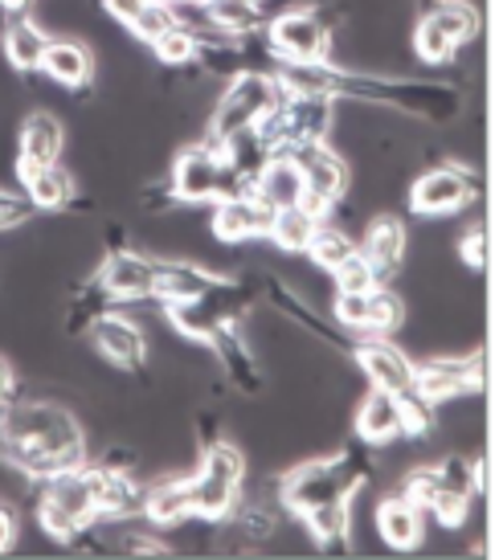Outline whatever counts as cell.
Segmentation results:
<instances>
[{
  "label": "cell",
  "instance_id": "6da1fadb",
  "mask_svg": "<svg viewBox=\"0 0 499 560\" xmlns=\"http://www.w3.org/2000/svg\"><path fill=\"white\" fill-rule=\"evenodd\" d=\"M275 82L282 94H324V98H348V103H376L418 115L426 124H446L463 107V94L442 82H406L381 79V74H360L340 70L332 62H275Z\"/></svg>",
  "mask_w": 499,
  "mask_h": 560
},
{
  "label": "cell",
  "instance_id": "7a4b0ae2",
  "mask_svg": "<svg viewBox=\"0 0 499 560\" xmlns=\"http://www.w3.org/2000/svg\"><path fill=\"white\" fill-rule=\"evenodd\" d=\"M0 463L30 479H49L86 463L79 418L54 401H13L0 413Z\"/></svg>",
  "mask_w": 499,
  "mask_h": 560
},
{
  "label": "cell",
  "instance_id": "3957f363",
  "mask_svg": "<svg viewBox=\"0 0 499 560\" xmlns=\"http://www.w3.org/2000/svg\"><path fill=\"white\" fill-rule=\"evenodd\" d=\"M369 479H373V458H369V446L357 438V446L348 451L287 470L279 479V499L295 515H303L324 503H352V495Z\"/></svg>",
  "mask_w": 499,
  "mask_h": 560
},
{
  "label": "cell",
  "instance_id": "277c9868",
  "mask_svg": "<svg viewBox=\"0 0 499 560\" xmlns=\"http://www.w3.org/2000/svg\"><path fill=\"white\" fill-rule=\"evenodd\" d=\"M98 520V467H70L62 475L42 479V499H37V524L46 536L70 545L82 528Z\"/></svg>",
  "mask_w": 499,
  "mask_h": 560
},
{
  "label": "cell",
  "instance_id": "5b68a950",
  "mask_svg": "<svg viewBox=\"0 0 499 560\" xmlns=\"http://www.w3.org/2000/svg\"><path fill=\"white\" fill-rule=\"evenodd\" d=\"M242 482H246V454L234 442H209L201 446V467L188 475V495H193V520H209L221 524L237 512L242 499Z\"/></svg>",
  "mask_w": 499,
  "mask_h": 560
},
{
  "label": "cell",
  "instance_id": "8992f818",
  "mask_svg": "<svg viewBox=\"0 0 499 560\" xmlns=\"http://www.w3.org/2000/svg\"><path fill=\"white\" fill-rule=\"evenodd\" d=\"M279 98H282V91H279V82H275V74H266V70H242V74H234L230 91L221 94V103L213 107V115H209L205 148L221 156L225 140L258 124Z\"/></svg>",
  "mask_w": 499,
  "mask_h": 560
},
{
  "label": "cell",
  "instance_id": "52a82bcc",
  "mask_svg": "<svg viewBox=\"0 0 499 560\" xmlns=\"http://www.w3.org/2000/svg\"><path fill=\"white\" fill-rule=\"evenodd\" d=\"M254 287L242 279H225L221 287L213 291H205L197 299H185V303H164V315H169V324L188 336V340L197 343H209V336L218 331V327L234 324L242 315L250 312V303H254Z\"/></svg>",
  "mask_w": 499,
  "mask_h": 560
},
{
  "label": "cell",
  "instance_id": "ba28073f",
  "mask_svg": "<svg viewBox=\"0 0 499 560\" xmlns=\"http://www.w3.org/2000/svg\"><path fill=\"white\" fill-rule=\"evenodd\" d=\"M336 21L340 16L320 4L287 9L275 21H266V46L275 54V62H328Z\"/></svg>",
  "mask_w": 499,
  "mask_h": 560
},
{
  "label": "cell",
  "instance_id": "9c48e42d",
  "mask_svg": "<svg viewBox=\"0 0 499 560\" xmlns=\"http://www.w3.org/2000/svg\"><path fill=\"white\" fill-rule=\"evenodd\" d=\"M169 185L181 205H205V201H221V197H242L246 192L234 180V172L225 168V160L218 152H209L205 143H188V148L176 152Z\"/></svg>",
  "mask_w": 499,
  "mask_h": 560
},
{
  "label": "cell",
  "instance_id": "30bf717a",
  "mask_svg": "<svg viewBox=\"0 0 499 560\" xmlns=\"http://www.w3.org/2000/svg\"><path fill=\"white\" fill-rule=\"evenodd\" d=\"M484 491V463L479 458H463V454H451L434 463V499L426 512L434 515L438 524L446 528H459L467 520L475 495Z\"/></svg>",
  "mask_w": 499,
  "mask_h": 560
},
{
  "label": "cell",
  "instance_id": "8fae6325",
  "mask_svg": "<svg viewBox=\"0 0 499 560\" xmlns=\"http://www.w3.org/2000/svg\"><path fill=\"white\" fill-rule=\"evenodd\" d=\"M479 197V176L467 164H442L430 168L426 176L414 180L409 188V209L421 218H442V213H459Z\"/></svg>",
  "mask_w": 499,
  "mask_h": 560
},
{
  "label": "cell",
  "instance_id": "7c38bea8",
  "mask_svg": "<svg viewBox=\"0 0 499 560\" xmlns=\"http://www.w3.org/2000/svg\"><path fill=\"white\" fill-rule=\"evenodd\" d=\"M484 381H487L484 352L414 364V393L426 405H442V401H454V397H467V393H479Z\"/></svg>",
  "mask_w": 499,
  "mask_h": 560
},
{
  "label": "cell",
  "instance_id": "4fadbf2b",
  "mask_svg": "<svg viewBox=\"0 0 499 560\" xmlns=\"http://www.w3.org/2000/svg\"><path fill=\"white\" fill-rule=\"evenodd\" d=\"M282 156L295 160L299 176H303V197H315L328 209H336V201L348 188V164L340 160V152H332L328 140H312V143H295L287 148Z\"/></svg>",
  "mask_w": 499,
  "mask_h": 560
},
{
  "label": "cell",
  "instance_id": "5bb4252c",
  "mask_svg": "<svg viewBox=\"0 0 499 560\" xmlns=\"http://www.w3.org/2000/svg\"><path fill=\"white\" fill-rule=\"evenodd\" d=\"M94 275H98V282L107 287V295L115 303H140V299L156 295V258L136 254V249H115V254H107Z\"/></svg>",
  "mask_w": 499,
  "mask_h": 560
},
{
  "label": "cell",
  "instance_id": "9a60e30c",
  "mask_svg": "<svg viewBox=\"0 0 499 560\" xmlns=\"http://www.w3.org/2000/svg\"><path fill=\"white\" fill-rule=\"evenodd\" d=\"M352 360H357L364 376L373 381V389H385L393 397H414V364L406 360V352L390 343L385 336L352 343Z\"/></svg>",
  "mask_w": 499,
  "mask_h": 560
},
{
  "label": "cell",
  "instance_id": "2e32d148",
  "mask_svg": "<svg viewBox=\"0 0 499 560\" xmlns=\"http://www.w3.org/2000/svg\"><path fill=\"white\" fill-rule=\"evenodd\" d=\"M91 340L115 369L143 373V364H148V336H143L140 324H131L127 315H115V312L98 315L91 324Z\"/></svg>",
  "mask_w": 499,
  "mask_h": 560
},
{
  "label": "cell",
  "instance_id": "e0dca14e",
  "mask_svg": "<svg viewBox=\"0 0 499 560\" xmlns=\"http://www.w3.org/2000/svg\"><path fill=\"white\" fill-rule=\"evenodd\" d=\"M62 143H66L62 124L49 110H33L30 119L21 124V136H16V180H25L33 172L58 164Z\"/></svg>",
  "mask_w": 499,
  "mask_h": 560
},
{
  "label": "cell",
  "instance_id": "ac0fdd59",
  "mask_svg": "<svg viewBox=\"0 0 499 560\" xmlns=\"http://www.w3.org/2000/svg\"><path fill=\"white\" fill-rule=\"evenodd\" d=\"M209 348H213V357H218V364L225 369V376L234 381V389H242L246 397H258V393L266 389L263 369H258V360H254V352H250L246 336H242V319H234V324L218 327V331L209 336Z\"/></svg>",
  "mask_w": 499,
  "mask_h": 560
},
{
  "label": "cell",
  "instance_id": "d6986e66",
  "mask_svg": "<svg viewBox=\"0 0 499 560\" xmlns=\"http://www.w3.org/2000/svg\"><path fill=\"white\" fill-rule=\"evenodd\" d=\"M279 110L282 127H287V148H295V143L328 140L332 119H336V98H324V94H282Z\"/></svg>",
  "mask_w": 499,
  "mask_h": 560
},
{
  "label": "cell",
  "instance_id": "ffe728a7",
  "mask_svg": "<svg viewBox=\"0 0 499 560\" xmlns=\"http://www.w3.org/2000/svg\"><path fill=\"white\" fill-rule=\"evenodd\" d=\"M406 246H409V230L402 218H373L369 221V230H364V242H360V254L369 258V266H373L376 282L385 287V282L402 270V262H406Z\"/></svg>",
  "mask_w": 499,
  "mask_h": 560
},
{
  "label": "cell",
  "instance_id": "44dd1931",
  "mask_svg": "<svg viewBox=\"0 0 499 560\" xmlns=\"http://www.w3.org/2000/svg\"><path fill=\"white\" fill-rule=\"evenodd\" d=\"M275 213L263 201H254L250 192L242 197H221L213 205V237L218 242H254V237L270 234Z\"/></svg>",
  "mask_w": 499,
  "mask_h": 560
},
{
  "label": "cell",
  "instance_id": "7402d4cb",
  "mask_svg": "<svg viewBox=\"0 0 499 560\" xmlns=\"http://www.w3.org/2000/svg\"><path fill=\"white\" fill-rule=\"evenodd\" d=\"M357 438L364 446H390L393 438H406V409L402 397L385 389H373L357 409Z\"/></svg>",
  "mask_w": 499,
  "mask_h": 560
},
{
  "label": "cell",
  "instance_id": "603a6c76",
  "mask_svg": "<svg viewBox=\"0 0 499 560\" xmlns=\"http://www.w3.org/2000/svg\"><path fill=\"white\" fill-rule=\"evenodd\" d=\"M263 299L270 303V307H279L291 324H299L303 331H312L315 340H324L328 348H336V352H348V357H352V343H357V340H352V336H344V331H332L328 319H320V315L312 312V303H307V299H299L287 282L266 279L263 282Z\"/></svg>",
  "mask_w": 499,
  "mask_h": 560
},
{
  "label": "cell",
  "instance_id": "cb8c5ba5",
  "mask_svg": "<svg viewBox=\"0 0 499 560\" xmlns=\"http://www.w3.org/2000/svg\"><path fill=\"white\" fill-rule=\"evenodd\" d=\"M42 70L58 86H70V91H91L94 86V54L86 42H70V37H49L46 58H42Z\"/></svg>",
  "mask_w": 499,
  "mask_h": 560
},
{
  "label": "cell",
  "instance_id": "d4e9b609",
  "mask_svg": "<svg viewBox=\"0 0 499 560\" xmlns=\"http://www.w3.org/2000/svg\"><path fill=\"white\" fill-rule=\"evenodd\" d=\"M250 197H254V201H263L270 213L299 205V197H303V176H299L295 160L291 156L266 160L263 172H258V176H254V185H250Z\"/></svg>",
  "mask_w": 499,
  "mask_h": 560
},
{
  "label": "cell",
  "instance_id": "484cf974",
  "mask_svg": "<svg viewBox=\"0 0 499 560\" xmlns=\"http://www.w3.org/2000/svg\"><path fill=\"white\" fill-rule=\"evenodd\" d=\"M225 275H213V270H205L197 262H164L156 258V295L160 303H185V299H197L205 291H213L221 287Z\"/></svg>",
  "mask_w": 499,
  "mask_h": 560
},
{
  "label": "cell",
  "instance_id": "4316f807",
  "mask_svg": "<svg viewBox=\"0 0 499 560\" xmlns=\"http://www.w3.org/2000/svg\"><path fill=\"white\" fill-rule=\"evenodd\" d=\"M376 528H381V536H385V545L390 548L409 552V548L421 545V532H426V524H421V508L414 503V499L402 495V491H397V495H385L381 503H376Z\"/></svg>",
  "mask_w": 499,
  "mask_h": 560
},
{
  "label": "cell",
  "instance_id": "83f0119b",
  "mask_svg": "<svg viewBox=\"0 0 499 560\" xmlns=\"http://www.w3.org/2000/svg\"><path fill=\"white\" fill-rule=\"evenodd\" d=\"M143 515V487L124 467H98V520Z\"/></svg>",
  "mask_w": 499,
  "mask_h": 560
},
{
  "label": "cell",
  "instance_id": "f1b7e54d",
  "mask_svg": "<svg viewBox=\"0 0 499 560\" xmlns=\"http://www.w3.org/2000/svg\"><path fill=\"white\" fill-rule=\"evenodd\" d=\"M143 515L156 528H176L193 520V495H188V475L185 479H164L152 491H143Z\"/></svg>",
  "mask_w": 499,
  "mask_h": 560
},
{
  "label": "cell",
  "instance_id": "f546056e",
  "mask_svg": "<svg viewBox=\"0 0 499 560\" xmlns=\"http://www.w3.org/2000/svg\"><path fill=\"white\" fill-rule=\"evenodd\" d=\"M46 46H49V37L33 25L30 16H9V25H4V58L13 62L16 74H33V70H42Z\"/></svg>",
  "mask_w": 499,
  "mask_h": 560
},
{
  "label": "cell",
  "instance_id": "4dcf8cb0",
  "mask_svg": "<svg viewBox=\"0 0 499 560\" xmlns=\"http://www.w3.org/2000/svg\"><path fill=\"white\" fill-rule=\"evenodd\" d=\"M205 25L225 33V37H250V33L266 30V16L258 0H201Z\"/></svg>",
  "mask_w": 499,
  "mask_h": 560
},
{
  "label": "cell",
  "instance_id": "1f68e13d",
  "mask_svg": "<svg viewBox=\"0 0 499 560\" xmlns=\"http://www.w3.org/2000/svg\"><path fill=\"white\" fill-rule=\"evenodd\" d=\"M21 185H25V197L33 201L37 213H62V209L74 205V192H79L74 176H70L66 168H58V164L33 172V176H25Z\"/></svg>",
  "mask_w": 499,
  "mask_h": 560
},
{
  "label": "cell",
  "instance_id": "d6a6232c",
  "mask_svg": "<svg viewBox=\"0 0 499 560\" xmlns=\"http://www.w3.org/2000/svg\"><path fill=\"white\" fill-rule=\"evenodd\" d=\"M312 540L324 552H352V515H348V503H324V508H312V512L299 515Z\"/></svg>",
  "mask_w": 499,
  "mask_h": 560
},
{
  "label": "cell",
  "instance_id": "836d02e7",
  "mask_svg": "<svg viewBox=\"0 0 499 560\" xmlns=\"http://www.w3.org/2000/svg\"><path fill=\"white\" fill-rule=\"evenodd\" d=\"M426 16L451 37L454 46H467V42H475L484 33V16H479V9L471 0H438V9H430Z\"/></svg>",
  "mask_w": 499,
  "mask_h": 560
},
{
  "label": "cell",
  "instance_id": "e575fe53",
  "mask_svg": "<svg viewBox=\"0 0 499 560\" xmlns=\"http://www.w3.org/2000/svg\"><path fill=\"white\" fill-rule=\"evenodd\" d=\"M111 303H115V299L107 295V287L98 282V275H91V279L74 291L70 307H66V336H82V331H91L94 319L111 312Z\"/></svg>",
  "mask_w": 499,
  "mask_h": 560
},
{
  "label": "cell",
  "instance_id": "d590c367",
  "mask_svg": "<svg viewBox=\"0 0 499 560\" xmlns=\"http://www.w3.org/2000/svg\"><path fill=\"white\" fill-rule=\"evenodd\" d=\"M324 221H315L307 209H299V205H291V209H279L275 213V221H270V242L279 249H287V254H307V242H312V234L320 230Z\"/></svg>",
  "mask_w": 499,
  "mask_h": 560
},
{
  "label": "cell",
  "instance_id": "8d00e7d4",
  "mask_svg": "<svg viewBox=\"0 0 499 560\" xmlns=\"http://www.w3.org/2000/svg\"><path fill=\"white\" fill-rule=\"evenodd\" d=\"M357 254V242L344 234V230H336V225H320L312 234V242H307V258H312L320 270H336L340 262H348Z\"/></svg>",
  "mask_w": 499,
  "mask_h": 560
},
{
  "label": "cell",
  "instance_id": "74e56055",
  "mask_svg": "<svg viewBox=\"0 0 499 560\" xmlns=\"http://www.w3.org/2000/svg\"><path fill=\"white\" fill-rule=\"evenodd\" d=\"M197 49H201V30H188V25H172L169 33H160L152 42V54L164 66H193Z\"/></svg>",
  "mask_w": 499,
  "mask_h": 560
},
{
  "label": "cell",
  "instance_id": "f35d334b",
  "mask_svg": "<svg viewBox=\"0 0 499 560\" xmlns=\"http://www.w3.org/2000/svg\"><path fill=\"white\" fill-rule=\"evenodd\" d=\"M402 319H406V303L393 295L390 287H373L369 291V324H364V331L390 336V331H397Z\"/></svg>",
  "mask_w": 499,
  "mask_h": 560
},
{
  "label": "cell",
  "instance_id": "ab89813d",
  "mask_svg": "<svg viewBox=\"0 0 499 560\" xmlns=\"http://www.w3.org/2000/svg\"><path fill=\"white\" fill-rule=\"evenodd\" d=\"M454 42L446 37V33L438 30L430 16H421L418 21V30H414V54H418L426 66H446L454 58Z\"/></svg>",
  "mask_w": 499,
  "mask_h": 560
},
{
  "label": "cell",
  "instance_id": "60d3db41",
  "mask_svg": "<svg viewBox=\"0 0 499 560\" xmlns=\"http://www.w3.org/2000/svg\"><path fill=\"white\" fill-rule=\"evenodd\" d=\"M172 25H176V13H172L169 0H152V4H148V9H143V13L136 16V21L127 25V30L136 33L140 42H148V46H152L160 33H169Z\"/></svg>",
  "mask_w": 499,
  "mask_h": 560
},
{
  "label": "cell",
  "instance_id": "b9f144b4",
  "mask_svg": "<svg viewBox=\"0 0 499 560\" xmlns=\"http://www.w3.org/2000/svg\"><path fill=\"white\" fill-rule=\"evenodd\" d=\"M332 275H336V291H373V287H381L373 275V266H369V258H364L360 249L348 258V262L336 266Z\"/></svg>",
  "mask_w": 499,
  "mask_h": 560
},
{
  "label": "cell",
  "instance_id": "7bdbcfd3",
  "mask_svg": "<svg viewBox=\"0 0 499 560\" xmlns=\"http://www.w3.org/2000/svg\"><path fill=\"white\" fill-rule=\"evenodd\" d=\"M336 319L348 331H364V324H369V291H336Z\"/></svg>",
  "mask_w": 499,
  "mask_h": 560
},
{
  "label": "cell",
  "instance_id": "ee69618b",
  "mask_svg": "<svg viewBox=\"0 0 499 560\" xmlns=\"http://www.w3.org/2000/svg\"><path fill=\"white\" fill-rule=\"evenodd\" d=\"M37 209H33L30 197H21V192H9V188H0V230H16V225H25Z\"/></svg>",
  "mask_w": 499,
  "mask_h": 560
},
{
  "label": "cell",
  "instance_id": "f6af8a7d",
  "mask_svg": "<svg viewBox=\"0 0 499 560\" xmlns=\"http://www.w3.org/2000/svg\"><path fill=\"white\" fill-rule=\"evenodd\" d=\"M459 254H463V262H467L471 270H484V266H487V230H484V225H475V230H467V234H463V242H459Z\"/></svg>",
  "mask_w": 499,
  "mask_h": 560
},
{
  "label": "cell",
  "instance_id": "bcb514c9",
  "mask_svg": "<svg viewBox=\"0 0 499 560\" xmlns=\"http://www.w3.org/2000/svg\"><path fill=\"white\" fill-rule=\"evenodd\" d=\"M124 552H136V557H169L172 545L169 540H160V536H148V532H131V536H124Z\"/></svg>",
  "mask_w": 499,
  "mask_h": 560
},
{
  "label": "cell",
  "instance_id": "7dc6e473",
  "mask_svg": "<svg viewBox=\"0 0 499 560\" xmlns=\"http://www.w3.org/2000/svg\"><path fill=\"white\" fill-rule=\"evenodd\" d=\"M148 4H152V0H103V9H107L115 21H124V25H131Z\"/></svg>",
  "mask_w": 499,
  "mask_h": 560
},
{
  "label": "cell",
  "instance_id": "c3c4849f",
  "mask_svg": "<svg viewBox=\"0 0 499 560\" xmlns=\"http://www.w3.org/2000/svg\"><path fill=\"white\" fill-rule=\"evenodd\" d=\"M16 389H21V381H16L13 364L0 357V409H4V405H13V401H21V397H16Z\"/></svg>",
  "mask_w": 499,
  "mask_h": 560
},
{
  "label": "cell",
  "instance_id": "681fc988",
  "mask_svg": "<svg viewBox=\"0 0 499 560\" xmlns=\"http://www.w3.org/2000/svg\"><path fill=\"white\" fill-rule=\"evenodd\" d=\"M143 201H148V209H156V213H160V209H172V205H181L169 180H164V185H148V188H143Z\"/></svg>",
  "mask_w": 499,
  "mask_h": 560
},
{
  "label": "cell",
  "instance_id": "f907efd6",
  "mask_svg": "<svg viewBox=\"0 0 499 560\" xmlns=\"http://www.w3.org/2000/svg\"><path fill=\"white\" fill-rule=\"evenodd\" d=\"M16 540V512H9L4 503H0V552H9Z\"/></svg>",
  "mask_w": 499,
  "mask_h": 560
},
{
  "label": "cell",
  "instance_id": "816d5d0a",
  "mask_svg": "<svg viewBox=\"0 0 499 560\" xmlns=\"http://www.w3.org/2000/svg\"><path fill=\"white\" fill-rule=\"evenodd\" d=\"M115 249H131L124 225H111V230H107V254H115Z\"/></svg>",
  "mask_w": 499,
  "mask_h": 560
},
{
  "label": "cell",
  "instance_id": "f5cc1de1",
  "mask_svg": "<svg viewBox=\"0 0 499 560\" xmlns=\"http://www.w3.org/2000/svg\"><path fill=\"white\" fill-rule=\"evenodd\" d=\"M4 4V13L9 16H30V9L37 4V0H0Z\"/></svg>",
  "mask_w": 499,
  "mask_h": 560
}]
</instances>
